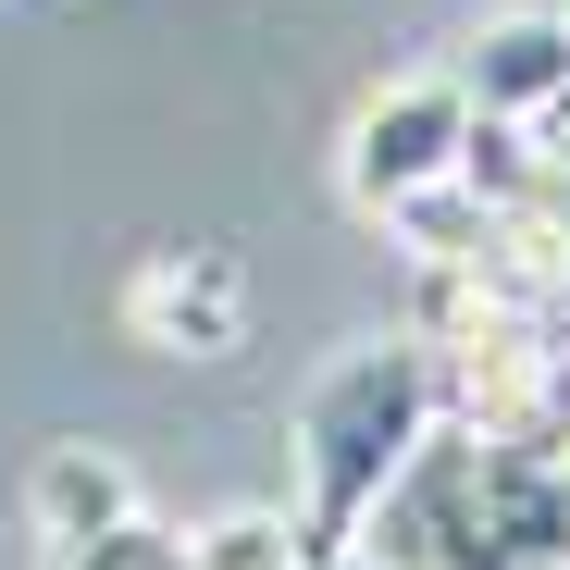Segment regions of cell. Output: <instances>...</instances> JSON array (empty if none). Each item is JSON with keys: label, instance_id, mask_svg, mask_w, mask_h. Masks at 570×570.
Wrapping results in <instances>:
<instances>
[{"label": "cell", "instance_id": "4", "mask_svg": "<svg viewBox=\"0 0 570 570\" xmlns=\"http://www.w3.org/2000/svg\"><path fill=\"white\" fill-rule=\"evenodd\" d=\"M471 112H509V125H558L570 112V13H521L509 0V26L471 50Z\"/></svg>", "mask_w": 570, "mask_h": 570}, {"label": "cell", "instance_id": "9", "mask_svg": "<svg viewBox=\"0 0 570 570\" xmlns=\"http://www.w3.org/2000/svg\"><path fill=\"white\" fill-rule=\"evenodd\" d=\"M50 570H75V558H50Z\"/></svg>", "mask_w": 570, "mask_h": 570}, {"label": "cell", "instance_id": "8", "mask_svg": "<svg viewBox=\"0 0 570 570\" xmlns=\"http://www.w3.org/2000/svg\"><path fill=\"white\" fill-rule=\"evenodd\" d=\"M323 570H385V558H372V546H335V558H323Z\"/></svg>", "mask_w": 570, "mask_h": 570}, {"label": "cell", "instance_id": "7", "mask_svg": "<svg viewBox=\"0 0 570 570\" xmlns=\"http://www.w3.org/2000/svg\"><path fill=\"white\" fill-rule=\"evenodd\" d=\"M62 558H75V570H186V533H161V521L137 509V521H112L100 546H62Z\"/></svg>", "mask_w": 570, "mask_h": 570}, {"label": "cell", "instance_id": "2", "mask_svg": "<svg viewBox=\"0 0 570 570\" xmlns=\"http://www.w3.org/2000/svg\"><path fill=\"white\" fill-rule=\"evenodd\" d=\"M459 137H471V87L459 75H397L385 100H360L347 112V199L385 224L410 199H434V186H459Z\"/></svg>", "mask_w": 570, "mask_h": 570}, {"label": "cell", "instance_id": "3", "mask_svg": "<svg viewBox=\"0 0 570 570\" xmlns=\"http://www.w3.org/2000/svg\"><path fill=\"white\" fill-rule=\"evenodd\" d=\"M125 335L161 347V360H224L248 335V273L224 248H161L137 285H125Z\"/></svg>", "mask_w": 570, "mask_h": 570}, {"label": "cell", "instance_id": "6", "mask_svg": "<svg viewBox=\"0 0 570 570\" xmlns=\"http://www.w3.org/2000/svg\"><path fill=\"white\" fill-rule=\"evenodd\" d=\"M186 570H323V546L298 509H224L186 533Z\"/></svg>", "mask_w": 570, "mask_h": 570}, {"label": "cell", "instance_id": "1", "mask_svg": "<svg viewBox=\"0 0 570 570\" xmlns=\"http://www.w3.org/2000/svg\"><path fill=\"white\" fill-rule=\"evenodd\" d=\"M434 422H446V385H434L422 335H372V347L323 360V385L298 397V521H311L323 558L360 546V521L434 446Z\"/></svg>", "mask_w": 570, "mask_h": 570}, {"label": "cell", "instance_id": "5", "mask_svg": "<svg viewBox=\"0 0 570 570\" xmlns=\"http://www.w3.org/2000/svg\"><path fill=\"white\" fill-rule=\"evenodd\" d=\"M149 497H137V471H125V446H38V471H26V521H38V546L62 558V546H100L112 521H137Z\"/></svg>", "mask_w": 570, "mask_h": 570}]
</instances>
